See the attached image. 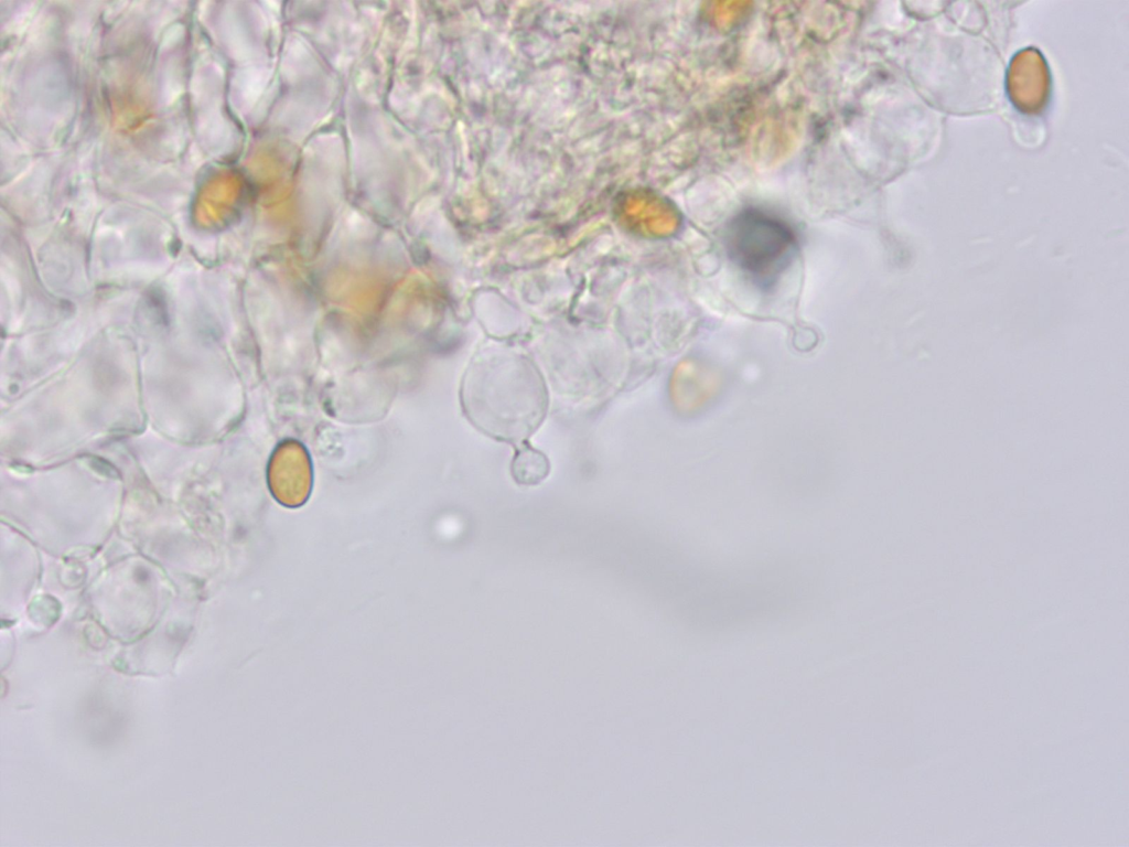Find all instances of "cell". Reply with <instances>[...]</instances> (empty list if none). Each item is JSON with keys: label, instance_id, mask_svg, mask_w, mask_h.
I'll return each instance as SVG.
<instances>
[{"label": "cell", "instance_id": "obj_1", "mask_svg": "<svg viewBox=\"0 0 1129 847\" xmlns=\"http://www.w3.org/2000/svg\"><path fill=\"white\" fill-rule=\"evenodd\" d=\"M732 262L756 286L772 287L796 256V230L781 216L759 207L734 215L724 232Z\"/></svg>", "mask_w": 1129, "mask_h": 847}, {"label": "cell", "instance_id": "obj_2", "mask_svg": "<svg viewBox=\"0 0 1129 847\" xmlns=\"http://www.w3.org/2000/svg\"><path fill=\"white\" fill-rule=\"evenodd\" d=\"M268 484L282 505L298 507L305 503L312 487V468L303 453L276 454L268 468Z\"/></svg>", "mask_w": 1129, "mask_h": 847}, {"label": "cell", "instance_id": "obj_3", "mask_svg": "<svg viewBox=\"0 0 1129 847\" xmlns=\"http://www.w3.org/2000/svg\"><path fill=\"white\" fill-rule=\"evenodd\" d=\"M550 473L548 457L527 441L518 444L510 462V475L516 484L536 486Z\"/></svg>", "mask_w": 1129, "mask_h": 847}]
</instances>
